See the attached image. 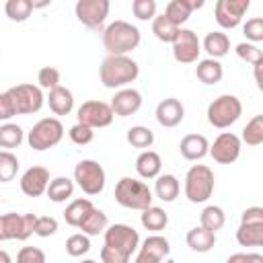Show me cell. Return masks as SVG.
<instances>
[{
    "label": "cell",
    "mask_w": 263,
    "mask_h": 263,
    "mask_svg": "<svg viewBox=\"0 0 263 263\" xmlns=\"http://www.w3.org/2000/svg\"><path fill=\"white\" fill-rule=\"evenodd\" d=\"M140 76V66L129 55H107L99 68V78L105 88H125Z\"/></svg>",
    "instance_id": "6da1fadb"
},
{
    "label": "cell",
    "mask_w": 263,
    "mask_h": 263,
    "mask_svg": "<svg viewBox=\"0 0 263 263\" xmlns=\"http://www.w3.org/2000/svg\"><path fill=\"white\" fill-rule=\"evenodd\" d=\"M142 41V33L127 21H113L103 31V45L109 55H127Z\"/></svg>",
    "instance_id": "7a4b0ae2"
},
{
    "label": "cell",
    "mask_w": 263,
    "mask_h": 263,
    "mask_svg": "<svg viewBox=\"0 0 263 263\" xmlns=\"http://www.w3.org/2000/svg\"><path fill=\"white\" fill-rule=\"evenodd\" d=\"M152 191L150 187L140 181V179H134V177H121L115 185V201L121 205V208H127V210H146L152 205Z\"/></svg>",
    "instance_id": "3957f363"
},
{
    "label": "cell",
    "mask_w": 263,
    "mask_h": 263,
    "mask_svg": "<svg viewBox=\"0 0 263 263\" xmlns=\"http://www.w3.org/2000/svg\"><path fill=\"white\" fill-rule=\"evenodd\" d=\"M214 185H216L214 171L205 164H193L185 175L183 191L191 203H205L214 193Z\"/></svg>",
    "instance_id": "277c9868"
},
{
    "label": "cell",
    "mask_w": 263,
    "mask_h": 263,
    "mask_svg": "<svg viewBox=\"0 0 263 263\" xmlns=\"http://www.w3.org/2000/svg\"><path fill=\"white\" fill-rule=\"evenodd\" d=\"M205 115H208L210 125H214L218 129H226V127L234 125L240 119L242 103L234 95H220L218 99H214L208 105V113Z\"/></svg>",
    "instance_id": "5b68a950"
},
{
    "label": "cell",
    "mask_w": 263,
    "mask_h": 263,
    "mask_svg": "<svg viewBox=\"0 0 263 263\" xmlns=\"http://www.w3.org/2000/svg\"><path fill=\"white\" fill-rule=\"evenodd\" d=\"M64 138V125L58 117H43L39 119L31 132L27 134V142L33 150L37 152H43V150H49L53 146H58Z\"/></svg>",
    "instance_id": "8992f818"
},
{
    "label": "cell",
    "mask_w": 263,
    "mask_h": 263,
    "mask_svg": "<svg viewBox=\"0 0 263 263\" xmlns=\"http://www.w3.org/2000/svg\"><path fill=\"white\" fill-rule=\"evenodd\" d=\"M86 195H99L105 189L107 183V175L105 168L92 160V158H84L80 162H76L74 166V179H72Z\"/></svg>",
    "instance_id": "52a82bcc"
},
{
    "label": "cell",
    "mask_w": 263,
    "mask_h": 263,
    "mask_svg": "<svg viewBox=\"0 0 263 263\" xmlns=\"http://www.w3.org/2000/svg\"><path fill=\"white\" fill-rule=\"evenodd\" d=\"M35 214H0V240H27L33 234Z\"/></svg>",
    "instance_id": "ba28073f"
},
{
    "label": "cell",
    "mask_w": 263,
    "mask_h": 263,
    "mask_svg": "<svg viewBox=\"0 0 263 263\" xmlns=\"http://www.w3.org/2000/svg\"><path fill=\"white\" fill-rule=\"evenodd\" d=\"M8 95H10L12 103H14L16 115H33V113H39L41 107L45 105V97H43L41 88L35 86V84H29V82L10 86L8 88Z\"/></svg>",
    "instance_id": "9c48e42d"
},
{
    "label": "cell",
    "mask_w": 263,
    "mask_h": 263,
    "mask_svg": "<svg viewBox=\"0 0 263 263\" xmlns=\"http://www.w3.org/2000/svg\"><path fill=\"white\" fill-rule=\"evenodd\" d=\"M103 236H105V247H111L127 257H132L140 247V234L129 224H111L107 226Z\"/></svg>",
    "instance_id": "30bf717a"
},
{
    "label": "cell",
    "mask_w": 263,
    "mask_h": 263,
    "mask_svg": "<svg viewBox=\"0 0 263 263\" xmlns=\"http://www.w3.org/2000/svg\"><path fill=\"white\" fill-rule=\"evenodd\" d=\"M113 111L111 105L105 101H84L78 111H76V119L78 123L95 129V127H107L113 123Z\"/></svg>",
    "instance_id": "8fae6325"
},
{
    "label": "cell",
    "mask_w": 263,
    "mask_h": 263,
    "mask_svg": "<svg viewBox=\"0 0 263 263\" xmlns=\"http://www.w3.org/2000/svg\"><path fill=\"white\" fill-rule=\"evenodd\" d=\"M109 0H78L74 6L76 18L88 29H101L109 16Z\"/></svg>",
    "instance_id": "7c38bea8"
},
{
    "label": "cell",
    "mask_w": 263,
    "mask_h": 263,
    "mask_svg": "<svg viewBox=\"0 0 263 263\" xmlns=\"http://www.w3.org/2000/svg\"><path fill=\"white\" fill-rule=\"evenodd\" d=\"M199 53H201V41L197 33L181 27L173 41V58L179 64H193L199 60Z\"/></svg>",
    "instance_id": "4fadbf2b"
},
{
    "label": "cell",
    "mask_w": 263,
    "mask_h": 263,
    "mask_svg": "<svg viewBox=\"0 0 263 263\" xmlns=\"http://www.w3.org/2000/svg\"><path fill=\"white\" fill-rule=\"evenodd\" d=\"M240 148H242V142L236 134L232 132H222L214 144H210V150L208 154L218 162V164H232L238 160L240 156Z\"/></svg>",
    "instance_id": "5bb4252c"
},
{
    "label": "cell",
    "mask_w": 263,
    "mask_h": 263,
    "mask_svg": "<svg viewBox=\"0 0 263 263\" xmlns=\"http://www.w3.org/2000/svg\"><path fill=\"white\" fill-rule=\"evenodd\" d=\"M249 8L251 0H218L214 6V16L222 29H236Z\"/></svg>",
    "instance_id": "9a60e30c"
},
{
    "label": "cell",
    "mask_w": 263,
    "mask_h": 263,
    "mask_svg": "<svg viewBox=\"0 0 263 263\" xmlns=\"http://www.w3.org/2000/svg\"><path fill=\"white\" fill-rule=\"evenodd\" d=\"M168 253H171L168 240L160 234H150L138 247V255L134 263H162V259L168 257Z\"/></svg>",
    "instance_id": "2e32d148"
},
{
    "label": "cell",
    "mask_w": 263,
    "mask_h": 263,
    "mask_svg": "<svg viewBox=\"0 0 263 263\" xmlns=\"http://www.w3.org/2000/svg\"><path fill=\"white\" fill-rule=\"evenodd\" d=\"M49 171L45 166H39V164H33L29 166L23 177H21V191L27 195V197H39L47 191V185H49Z\"/></svg>",
    "instance_id": "e0dca14e"
},
{
    "label": "cell",
    "mask_w": 263,
    "mask_h": 263,
    "mask_svg": "<svg viewBox=\"0 0 263 263\" xmlns=\"http://www.w3.org/2000/svg\"><path fill=\"white\" fill-rule=\"evenodd\" d=\"M109 105H111L113 115H117V117H129V115H134V113L140 111V107H142V95H140V90L125 86V88H119L113 95V99H111Z\"/></svg>",
    "instance_id": "ac0fdd59"
},
{
    "label": "cell",
    "mask_w": 263,
    "mask_h": 263,
    "mask_svg": "<svg viewBox=\"0 0 263 263\" xmlns=\"http://www.w3.org/2000/svg\"><path fill=\"white\" fill-rule=\"evenodd\" d=\"M156 121L162 125V127H177L183 117H185V107L179 99L175 97H168V99H162L158 105H156Z\"/></svg>",
    "instance_id": "d6986e66"
},
{
    "label": "cell",
    "mask_w": 263,
    "mask_h": 263,
    "mask_svg": "<svg viewBox=\"0 0 263 263\" xmlns=\"http://www.w3.org/2000/svg\"><path fill=\"white\" fill-rule=\"evenodd\" d=\"M208 150L210 142L203 134H187L179 142V152L185 160H201L203 156H208Z\"/></svg>",
    "instance_id": "ffe728a7"
},
{
    "label": "cell",
    "mask_w": 263,
    "mask_h": 263,
    "mask_svg": "<svg viewBox=\"0 0 263 263\" xmlns=\"http://www.w3.org/2000/svg\"><path fill=\"white\" fill-rule=\"evenodd\" d=\"M45 101H47L51 113H53V115H60V117H62V115H70L72 109H74V95H72L70 88H66V86H62V84L55 86V88H51Z\"/></svg>",
    "instance_id": "44dd1931"
},
{
    "label": "cell",
    "mask_w": 263,
    "mask_h": 263,
    "mask_svg": "<svg viewBox=\"0 0 263 263\" xmlns=\"http://www.w3.org/2000/svg\"><path fill=\"white\" fill-rule=\"evenodd\" d=\"M162 171V160L160 154L154 150H142L136 158V173L142 179H156Z\"/></svg>",
    "instance_id": "7402d4cb"
},
{
    "label": "cell",
    "mask_w": 263,
    "mask_h": 263,
    "mask_svg": "<svg viewBox=\"0 0 263 263\" xmlns=\"http://www.w3.org/2000/svg\"><path fill=\"white\" fill-rule=\"evenodd\" d=\"M185 240H187V247L191 251H195V253H210L216 247V232L205 230L203 226H193L187 232Z\"/></svg>",
    "instance_id": "603a6c76"
},
{
    "label": "cell",
    "mask_w": 263,
    "mask_h": 263,
    "mask_svg": "<svg viewBox=\"0 0 263 263\" xmlns=\"http://www.w3.org/2000/svg\"><path fill=\"white\" fill-rule=\"evenodd\" d=\"M201 49L212 58V60H220L230 51V39L226 33L222 31H210L203 41H201Z\"/></svg>",
    "instance_id": "cb8c5ba5"
},
{
    "label": "cell",
    "mask_w": 263,
    "mask_h": 263,
    "mask_svg": "<svg viewBox=\"0 0 263 263\" xmlns=\"http://www.w3.org/2000/svg\"><path fill=\"white\" fill-rule=\"evenodd\" d=\"M181 193V183L175 175L171 173H164V175H158L156 181H154V195L166 203L175 201Z\"/></svg>",
    "instance_id": "d4e9b609"
},
{
    "label": "cell",
    "mask_w": 263,
    "mask_h": 263,
    "mask_svg": "<svg viewBox=\"0 0 263 263\" xmlns=\"http://www.w3.org/2000/svg\"><path fill=\"white\" fill-rule=\"evenodd\" d=\"M92 208H95L92 201L86 199V197L72 199V201L66 205V210H64V220H66V224L72 226V228H78V226L82 224V220L92 212Z\"/></svg>",
    "instance_id": "484cf974"
},
{
    "label": "cell",
    "mask_w": 263,
    "mask_h": 263,
    "mask_svg": "<svg viewBox=\"0 0 263 263\" xmlns=\"http://www.w3.org/2000/svg\"><path fill=\"white\" fill-rule=\"evenodd\" d=\"M195 76L199 82L203 84H218L224 76V68L220 64V60H212V58H205V60H199L197 66H195Z\"/></svg>",
    "instance_id": "4316f807"
},
{
    "label": "cell",
    "mask_w": 263,
    "mask_h": 263,
    "mask_svg": "<svg viewBox=\"0 0 263 263\" xmlns=\"http://www.w3.org/2000/svg\"><path fill=\"white\" fill-rule=\"evenodd\" d=\"M45 193L53 203H64L74 195V181L68 177H55L49 181Z\"/></svg>",
    "instance_id": "83f0119b"
},
{
    "label": "cell",
    "mask_w": 263,
    "mask_h": 263,
    "mask_svg": "<svg viewBox=\"0 0 263 263\" xmlns=\"http://www.w3.org/2000/svg\"><path fill=\"white\" fill-rule=\"evenodd\" d=\"M140 222H142V226H144L146 230H150V232H160V230H164L166 224H168V214H166L162 208H158V205H150V208L142 210Z\"/></svg>",
    "instance_id": "f1b7e54d"
},
{
    "label": "cell",
    "mask_w": 263,
    "mask_h": 263,
    "mask_svg": "<svg viewBox=\"0 0 263 263\" xmlns=\"http://www.w3.org/2000/svg\"><path fill=\"white\" fill-rule=\"evenodd\" d=\"M107 226H109L107 214H105L103 210H99V208H92V212L82 220V224H80L78 228H80L82 234H86V236H97V234H103V232L107 230Z\"/></svg>",
    "instance_id": "f546056e"
},
{
    "label": "cell",
    "mask_w": 263,
    "mask_h": 263,
    "mask_svg": "<svg viewBox=\"0 0 263 263\" xmlns=\"http://www.w3.org/2000/svg\"><path fill=\"white\" fill-rule=\"evenodd\" d=\"M191 2L189 0H171L166 6H164V16L175 25V27H179L181 29V25H185L187 21H189V16H191Z\"/></svg>",
    "instance_id": "4dcf8cb0"
},
{
    "label": "cell",
    "mask_w": 263,
    "mask_h": 263,
    "mask_svg": "<svg viewBox=\"0 0 263 263\" xmlns=\"http://www.w3.org/2000/svg\"><path fill=\"white\" fill-rule=\"evenodd\" d=\"M226 224V214L220 205H205L199 214V226H203L205 230L218 232L222 230V226Z\"/></svg>",
    "instance_id": "1f68e13d"
},
{
    "label": "cell",
    "mask_w": 263,
    "mask_h": 263,
    "mask_svg": "<svg viewBox=\"0 0 263 263\" xmlns=\"http://www.w3.org/2000/svg\"><path fill=\"white\" fill-rule=\"evenodd\" d=\"M236 242L240 247H261L263 245V224H240L236 230Z\"/></svg>",
    "instance_id": "d6a6232c"
},
{
    "label": "cell",
    "mask_w": 263,
    "mask_h": 263,
    "mask_svg": "<svg viewBox=\"0 0 263 263\" xmlns=\"http://www.w3.org/2000/svg\"><path fill=\"white\" fill-rule=\"evenodd\" d=\"M23 140H25V132L21 125L10 123V121L0 125V148H4V150L18 148L23 144Z\"/></svg>",
    "instance_id": "836d02e7"
},
{
    "label": "cell",
    "mask_w": 263,
    "mask_h": 263,
    "mask_svg": "<svg viewBox=\"0 0 263 263\" xmlns=\"http://www.w3.org/2000/svg\"><path fill=\"white\" fill-rule=\"evenodd\" d=\"M127 144H132L134 148L140 150H150V146L154 144V132L146 125H132L125 134Z\"/></svg>",
    "instance_id": "e575fe53"
},
{
    "label": "cell",
    "mask_w": 263,
    "mask_h": 263,
    "mask_svg": "<svg viewBox=\"0 0 263 263\" xmlns=\"http://www.w3.org/2000/svg\"><path fill=\"white\" fill-rule=\"evenodd\" d=\"M238 138L247 146H253V148L261 146L263 144V115H255L251 121H247V125L242 127V134Z\"/></svg>",
    "instance_id": "d590c367"
},
{
    "label": "cell",
    "mask_w": 263,
    "mask_h": 263,
    "mask_svg": "<svg viewBox=\"0 0 263 263\" xmlns=\"http://www.w3.org/2000/svg\"><path fill=\"white\" fill-rule=\"evenodd\" d=\"M152 33H154V37L158 41L173 43L175 37H177V33H179V27H175L164 14H158V16L152 18Z\"/></svg>",
    "instance_id": "8d00e7d4"
},
{
    "label": "cell",
    "mask_w": 263,
    "mask_h": 263,
    "mask_svg": "<svg viewBox=\"0 0 263 263\" xmlns=\"http://www.w3.org/2000/svg\"><path fill=\"white\" fill-rule=\"evenodd\" d=\"M4 12H6V16L10 21L25 23L33 12V2L31 0H8L4 4Z\"/></svg>",
    "instance_id": "74e56055"
},
{
    "label": "cell",
    "mask_w": 263,
    "mask_h": 263,
    "mask_svg": "<svg viewBox=\"0 0 263 263\" xmlns=\"http://www.w3.org/2000/svg\"><path fill=\"white\" fill-rule=\"evenodd\" d=\"M18 158L10 150H0V183H10L18 173Z\"/></svg>",
    "instance_id": "f35d334b"
},
{
    "label": "cell",
    "mask_w": 263,
    "mask_h": 263,
    "mask_svg": "<svg viewBox=\"0 0 263 263\" xmlns=\"http://www.w3.org/2000/svg\"><path fill=\"white\" fill-rule=\"evenodd\" d=\"M234 51H236V55H238L242 62H249L253 68L263 66V51L259 49V45L249 43V41H242V43H238V45L234 47Z\"/></svg>",
    "instance_id": "ab89813d"
},
{
    "label": "cell",
    "mask_w": 263,
    "mask_h": 263,
    "mask_svg": "<svg viewBox=\"0 0 263 263\" xmlns=\"http://www.w3.org/2000/svg\"><path fill=\"white\" fill-rule=\"evenodd\" d=\"M90 251V238L82 232H76V234H70L66 238V253L70 257H82Z\"/></svg>",
    "instance_id": "60d3db41"
},
{
    "label": "cell",
    "mask_w": 263,
    "mask_h": 263,
    "mask_svg": "<svg viewBox=\"0 0 263 263\" xmlns=\"http://www.w3.org/2000/svg\"><path fill=\"white\" fill-rule=\"evenodd\" d=\"M242 33L249 43H259L263 41V16H253L242 25Z\"/></svg>",
    "instance_id": "b9f144b4"
},
{
    "label": "cell",
    "mask_w": 263,
    "mask_h": 263,
    "mask_svg": "<svg viewBox=\"0 0 263 263\" xmlns=\"http://www.w3.org/2000/svg\"><path fill=\"white\" fill-rule=\"evenodd\" d=\"M37 82H39V88H45V90L60 86V70L53 66H43L37 72Z\"/></svg>",
    "instance_id": "7bdbcfd3"
},
{
    "label": "cell",
    "mask_w": 263,
    "mask_h": 263,
    "mask_svg": "<svg viewBox=\"0 0 263 263\" xmlns=\"http://www.w3.org/2000/svg\"><path fill=\"white\" fill-rule=\"evenodd\" d=\"M58 232V220L53 216H37L35 218V226H33V234L47 238L53 236Z\"/></svg>",
    "instance_id": "ee69618b"
},
{
    "label": "cell",
    "mask_w": 263,
    "mask_h": 263,
    "mask_svg": "<svg viewBox=\"0 0 263 263\" xmlns=\"http://www.w3.org/2000/svg\"><path fill=\"white\" fill-rule=\"evenodd\" d=\"M132 12L138 21H152L156 16V2L154 0H134Z\"/></svg>",
    "instance_id": "f6af8a7d"
},
{
    "label": "cell",
    "mask_w": 263,
    "mask_h": 263,
    "mask_svg": "<svg viewBox=\"0 0 263 263\" xmlns=\"http://www.w3.org/2000/svg\"><path fill=\"white\" fill-rule=\"evenodd\" d=\"M68 136H70V140H72L76 146H86V144H90V142L95 140V132H92L90 127L82 125V123H74V125L70 127V132H68Z\"/></svg>",
    "instance_id": "bcb514c9"
},
{
    "label": "cell",
    "mask_w": 263,
    "mask_h": 263,
    "mask_svg": "<svg viewBox=\"0 0 263 263\" xmlns=\"http://www.w3.org/2000/svg\"><path fill=\"white\" fill-rule=\"evenodd\" d=\"M16 263H45V253L39 247H23L16 253Z\"/></svg>",
    "instance_id": "7dc6e473"
},
{
    "label": "cell",
    "mask_w": 263,
    "mask_h": 263,
    "mask_svg": "<svg viewBox=\"0 0 263 263\" xmlns=\"http://www.w3.org/2000/svg\"><path fill=\"white\" fill-rule=\"evenodd\" d=\"M14 115H16V109H14V103L8 95V90L0 92V121H10Z\"/></svg>",
    "instance_id": "c3c4849f"
},
{
    "label": "cell",
    "mask_w": 263,
    "mask_h": 263,
    "mask_svg": "<svg viewBox=\"0 0 263 263\" xmlns=\"http://www.w3.org/2000/svg\"><path fill=\"white\" fill-rule=\"evenodd\" d=\"M101 261L103 263H129V257L123 255V253H119V251H115V249H111V247H105L103 245V249H101Z\"/></svg>",
    "instance_id": "681fc988"
},
{
    "label": "cell",
    "mask_w": 263,
    "mask_h": 263,
    "mask_svg": "<svg viewBox=\"0 0 263 263\" xmlns=\"http://www.w3.org/2000/svg\"><path fill=\"white\" fill-rule=\"evenodd\" d=\"M240 224H263V208L259 205L247 208L240 216Z\"/></svg>",
    "instance_id": "f907efd6"
},
{
    "label": "cell",
    "mask_w": 263,
    "mask_h": 263,
    "mask_svg": "<svg viewBox=\"0 0 263 263\" xmlns=\"http://www.w3.org/2000/svg\"><path fill=\"white\" fill-rule=\"evenodd\" d=\"M226 263H263L261 253H234L226 259Z\"/></svg>",
    "instance_id": "816d5d0a"
},
{
    "label": "cell",
    "mask_w": 263,
    "mask_h": 263,
    "mask_svg": "<svg viewBox=\"0 0 263 263\" xmlns=\"http://www.w3.org/2000/svg\"><path fill=\"white\" fill-rule=\"evenodd\" d=\"M0 263H12V257L4 249H0Z\"/></svg>",
    "instance_id": "f5cc1de1"
},
{
    "label": "cell",
    "mask_w": 263,
    "mask_h": 263,
    "mask_svg": "<svg viewBox=\"0 0 263 263\" xmlns=\"http://www.w3.org/2000/svg\"><path fill=\"white\" fill-rule=\"evenodd\" d=\"M82 263H97V261H95V259H84Z\"/></svg>",
    "instance_id": "db71d44e"
}]
</instances>
